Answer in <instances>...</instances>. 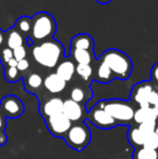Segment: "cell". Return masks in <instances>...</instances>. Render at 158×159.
<instances>
[{"instance_id":"1","label":"cell","mask_w":158,"mask_h":159,"mask_svg":"<svg viewBox=\"0 0 158 159\" xmlns=\"http://www.w3.org/2000/svg\"><path fill=\"white\" fill-rule=\"evenodd\" d=\"M33 60L41 67L52 69L66 57L64 46L56 39L46 40L30 47Z\"/></svg>"},{"instance_id":"2","label":"cell","mask_w":158,"mask_h":159,"mask_svg":"<svg viewBox=\"0 0 158 159\" xmlns=\"http://www.w3.org/2000/svg\"><path fill=\"white\" fill-rule=\"evenodd\" d=\"M99 59L110 67L114 77L117 79L127 80L132 73L133 64L131 59L118 49H108L104 51Z\"/></svg>"},{"instance_id":"3","label":"cell","mask_w":158,"mask_h":159,"mask_svg":"<svg viewBox=\"0 0 158 159\" xmlns=\"http://www.w3.org/2000/svg\"><path fill=\"white\" fill-rule=\"evenodd\" d=\"M33 27L29 39L34 44L52 39L56 33V21L48 12H38L32 17Z\"/></svg>"},{"instance_id":"4","label":"cell","mask_w":158,"mask_h":159,"mask_svg":"<svg viewBox=\"0 0 158 159\" xmlns=\"http://www.w3.org/2000/svg\"><path fill=\"white\" fill-rule=\"evenodd\" d=\"M95 106L104 109L108 113L118 125H126L129 126V122L133 120L134 111L133 106L127 101H122L119 98L113 100H101L95 104Z\"/></svg>"},{"instance_id":"5","label":"cell","mask_w":158,"mask_h":159,"mask_svg":"<svg viewBox=\"0 0 158 159\" xmlns=\"http://www.w3.org/2000/svg\"><path fill=\"white\" fill-rule=\"evenodd\" d=\"M64 141L70 148L77 152L84 151L91 142V130L84 122L73 124L64 136Z\"/></svg>"},{"instance_id":"6","label":"cell","mask_w":158,"mask_h":159,"mask_svg":"<svg viewBox=\"0 0 158 159\" xmlns=\"http://www.w3.org/2000/svg\"><path fill=\"white\" fill-rule=\"evenodd\" d=\"M155 89H156V87L152 84L151 80H144V81L138 82L137 84L132 87L130 98L135 104L139 105V107H151L150 98Z\"/></svg>"},{"instance_id":"7","label":"cell","mask_w":158,"mask_h":159,"mask_svg":"<svg viewBox=\"0 0 158 159\" xmlns=\"http://www.w3.org/2000/svg\"><path fill=\"white\" fill-rule=\"evenodd\" d=\"M25 111V106L21 98L15 95H6L0 101V113L6 118L15 119Z\"/></svg>"},{"instance_id":"8","label":"cell","mask_w":158,"mask_h":159,"mask_svg":"<svg viewBox=\"0 0 158 159\" xmlns=\"http://www.w3.org/2000/svg\"><path fill=\"white\" fill-rule=\"evenodd\" d=\"M44 120H46V126L48 128L49 132L53 136L62 139H64V136L66 135V133L73 125V122L63 113L48 117Z\"/></svg>"},{"instance_id":"9","label":"cell","mask_w":158,"mask_h":159,"mask_svg":"<svg viewBox=\"0 0 158 159\" xmlns=\"http://www.w3.org/2000/svg\"><path fill=\"white\" fill-rule=\"evenodd\" d=\"M86 120H89L93 126L100 128V129H112V128L118 126L116 120L110 114L97 106L89 109Z\"/></svg>"},{"instance_id":"10","label":"cell","mask_w":158,"mask_h":159,"mask_svg":"<svg viewBox=\"0 0 158 159\" xmlns=\"http://www.w3.org/2000/svg\"><path fill=\"white\" fill-rule=\"evenodd\" d=\"M63 104L64 101L59 96H53V98L44 101L40 106V114H41L42 118L46 119L51 116L61 114L63 111Z\"/></svg>"},{"instance_id":"11","label":"cell","mask_w":158,"mask_h":159,"mask_svg":"<svg viewBox=\"0 0 158 159\" xmlns=\"http://www.w3.org/2000/svg\"><path fill=\"white\" fill-rule=\"evenodd\" d=\"M67 82L62 79L55 73H51L43 78V88L51 94L62 93L66 88Z\"/></svg>"},{"instance_id":"12","label":"cell","mask_w":158,"mask_h":159,"mask_svg":"<svg viewBox=\"0 0 158 159\" xmlns=\"http://www.w3.org/2000/svg\"><path fill=\"white\" fill-rule=\"evenodd\" d=\"M70 50H87L94 52V40L89 34H78L70 40Z\"/></svg>"},{"instance_id":"13","label":"cell","mask_w":158,"mask_h":159,"mask_svg":"<svg viewBox=\"0 0 158 159\" xmlns=\"http://www.w3.org/2000/svg\"><path fill=\"white\" fill-rule=\"evenodd\" d=\"M62 113H63L73 124L81 120L82 117H84V108H82L81 104L70 100V98H67V100L64 101Z\"/></svg>"},{"instance_id":"14","label":"cell","mask_w":158,"mask_h":159,"mask_svg":"<svg viewBox=\"0 0 158 159\" xmlns=\"http://www.w3.org/2000/svg\"><path fill=\"white\" fill-rule=\"evenodd\" d=\"M55 74L66 82L70 81L76 74V63L70 57H66L55 67Z\"/></svg>"},{"instance_id":"15","label":"cell","mask_w":158,"mask_h":159,"mask_svg":"<svg viewBox=\"0 0 158 159\" xmlns=\"http://www.w3.org/2000/svg\"><path fill=\"white\" fill-rule=\"evenodd\" d=\"M158 108L156 107H139L134 111L133 121L138 125H141L146 121H157Z\"/></svg>"},{"instance_id":"16","label":"cell","mask_w":158,"mask_h":159,"mask_svg":"<svg viewBox=\"0 0 158 159\" xmlns=\"http://www.w3.org/2000/svg\"><path fill=\"white\" fill-rule=\"evenodd\" d=\"M93 79L97 80L100 84H110L115 79L112 70L103 61L100 59L97 60V67L94 68V77Z\"/></svg>"},{"instance_id":"17","label":"cell","mask_w":158,"mask_h":159,"mask_svg":"<svg viewBox=\"0 0 158 159\" xmlns=\"http://www.w3.org/2000/svg\"><path fill=\"white\" fill-rule=\"evenodd\" d=\"M22 46H26V38L23 35H21L14 27L6 30V47L14 50Z\"/></svg>"},{"instance_id":"18","label":"cell","mask_w":158,"mask_h":159,"mask_svg":"<svg viewBox=\"0 0 158 159\" xmlns=\"http://www.w3.org/2000/svg\"><path fill=\"white\" fill-rule=\"evenodd\" d=\"M24 88L30 93L36 92L41 87H43V78L38 73H30L24 76Z\"/></svg>"},{"instance_id":"19","label":"cell","mask_w":158,"mask_h":159,"mask_svg":"<svg viewBox=\"0 0 158 159\" xmlns=\"http://www.w3.org/2000/svg\"><path fill=\"white\" fill-rule=\"evenodd\" d=\"M68 57L76 64H92L95 61L94 52L87 50H74L70 51Z\"/></svg>"},{"instance_id":"20","label":"cell","mask_w":158,"mask_h":159,"mask_svg":"<svg viewBox=\"0 0 158 159\" xmlns=\"http://www.w3.org/2000/svg\"><path fill=\"white\" fill-rule=\"evenodd\" d=\"M146 134H144L141 130L139 129V127H131L129 126L128 130V141L130 144H132L135 148L138 147H142L145 143L146 140Z\"/></svg>"},{"instance_id":"21","label":"cell","mask_w":158,"mask_h":159,"mask_svg":"<svg viewBox=\"0 0 158 159\" xmlns=\"http://www.w3.org/2000/svg\"><path fill=\"white\" fill-rule=\"evenodd\" d=\"M33 27V21L32 17L28 16H21L15 21L14 28L17 30L21 35H23L25 38H29L30 33H32Z\"/></svg>"},{"instance_id":"22","label":"cell","mask_w":158,"mask_h":159,"mask_svg":"<svg viewBox=\"0 0 158 159\" xmlns=\"http://www.w3.org/2000/svg\"><path fill=\"white\" fill-rule=\"evenodd\" d=\"M76 74L84 82H90L94 77V68L92 64H76Z\"/></svg>"},{"instance_id":"23","label":"cell","mask_w":158,"mask_h":159,"mask_svg":"<svg viewBox=\"0 0 158 159\" xmlns=\"http://www.w3.org/2000/svg\"><path fill=\"white\" fill-rule=\"evenodd\" d=\"M132 159H158V152L156 149H150L146 147H138L134 149Z\"/></svg>"},{"instance_id":"24","label":"cell","mask_w":158,"mask_h":159,"mask_svg":"<svg viewBox=\"0 0 158 159\" xmlns=\"http://www.w3.org/2000/svg\"><path fill=\"white\" fill-rule=\"evenodd\" d=\"M3 76L4 79L8 82L14 84V82L19 81L22 78L21 73L16 67H10V66H3Z\"/></svg>"},{"instance_id":"25","label":"cell","mask_w":158,"mask_h":159,"mask_svg":"<svg viewBox=\"0 0 158 159\" xmlns=\"http://www.w3.org/2000/svg\"><path fill=\"white\" fill-rule=\"evenodd\" d=\"M86 98H88L86 94V91H84L81 87H74V88L70 90V100L75 101V102L80 104V103L84 102Z\"/></svg>"},{"instance_id":"26","label":"cell","mask_w":158,"mask_h":159,"mask_svg":"<svg viewBox=\"0 0 158 159\" xmlns=\"http://www.w3.org/2000/svg\"><path fill=\"white\" fill-rule=\"evenodd\" d=\"M144 147L146 148H150V149H158V134L154 133L152 134H148L146 136V140H145V143L143 145Z\"/></svg>"},{"instance_id":"27","label":"cell","mask_w":158,"mask_h":159,"mask_svg":"<svg viewBox=\"0 0 158 159\" xmlns=\"http://www.w3.org/2000/svg\"><path fill=\"white\" fill-rule=\"evenodd\" d=\"M13 59V50L9 49L8 47H4L0 50V62L3 66L9 63L10 60Z\"/></svg>"},{"instance_id":"28","label":"cell","mask_w":158,"mask_h":159,"mask_svg":"<svg viewBox=\"0 0 158 159\" xmlns=\"http://www.w3.org/2000/svg\"><path fill=\"white\" fill-rule=\"evenodd\" d=\"M156 125H157L156 121H146V122H143V124H141V125H138V127H139V129L141 130L144 134L148 135V134H152L155 132Z\"/></svg>"},{"instance_id":"29","label":"cell","mask_w":158,"mask_h":159,"mask_svg":"<svg viewBox=\"0 0 158 159\" xmlns=\"http://www.w3.org/2000/svg\"><path fill=\"white\" fill-rule=\"evenodd\" d=\"M27 48L26 46H22L19 47V48L14 49L13 50V57L16 60L17 62L22 61V60H25L26 57H27Z\"/></svg>"},{"instance_id":"30","label":"cell","mask_w":158,"mask_h":159,"mask_svg":"<svg viewBox=\"0 0 158 159\" xmlns=\"http://www.w3.org/2000/svg\"><path fill=\"white\" fill-rule=\"evenodd\" d=\"M151 81L158 89V62L151 68Z\"/></svg>"},{"instance_id":"31","label":"cell","mask_w":158,"mask_h":159,"mask_svg":"<svg viewBox=\"0 0 158 159\" xmlns=\"http://www.w3.org/2000/svg\"><path fill=\"white\" fill-rule=\"evenodd\" d=\"M16 68L19 69V71L21 74L25 73L29 69V61L27 59L25 60H22V61H19L17 62V65H16Z\"/></svg>"},{"instance_id":"32","label":"cell","mask_w":158,"mask_h":159,"mask_svg":"<svg viewBox=\"0 0 158 159\" xmlns=\"http://www.w3.org/2000/svg\"><path fill=\"white\" fill-rule=\"evenodd\" d=\"M6 47V32L0 28V50Z\"/></svg>"},{"instance_id":"33","label":"cell","mask_w":158,"mask_h":159,"mask_svg":"<svg viewBox=\"0 0 158 159\" xmlns=\"http://www.w3.org/2000/svg\"><path fill=\"white\" fill-rule=\"evenodd\" d=\"M7 126V121H6V117L0 113V131H4Z\"/></svg>"},{"instance_id":"34","label":"cell","mask_w":158,"mask_h":159,"mask_svg":"<svg viewBox=\"0 0 158 159\" xmlns=\"http://www.w3.org/2000/svg\"><path fill=\"white\" fill-rule=\"evenodd\" d=\"M8 141V136H7L6 132L0 131V145H4Z\"/></svg>"},{"instance_id":"35","label":"cell","mask_w":158,"mask_h":159,"mask_svg":"<svg viewBox=\"0 0 158 159\" xmlns=\"http://www.w3.org/2000/svg\"><path fill=\"white\" fill-rule=\"evenodd\" d=\"M16 65H17V61L14 59V57H13L12 60H10V61H9V63L7 64L6 66H10V67H16Z\"/></svg>"},{"instance_id":"36","label":"cell","mask_w":158,"mask_h":159,"mask_svg":"<svg viewBox=\"0 0 158 159\" xmlns=\"http://www.w3.org/2000/svg\"><path fill=\"white\" fill-rule=\"evenodd\" d=\"M94 1H97V3H100V4H107V3H110L112 0H94Z\"/></svg>"},{"instance_id":"37","label":"cell","mask_w":158,"mask_h":159,"mask_svg":"<svg viewBox=\"0 0 158 159\" xmlns=\"http://www.w3.org/2000/svg\"><path fill=\"white\" fill-rule=\"evenodd\" d=\"M155 133L158 134V124L156 125V128H155Z\"/></svg>"}]
</instances>
